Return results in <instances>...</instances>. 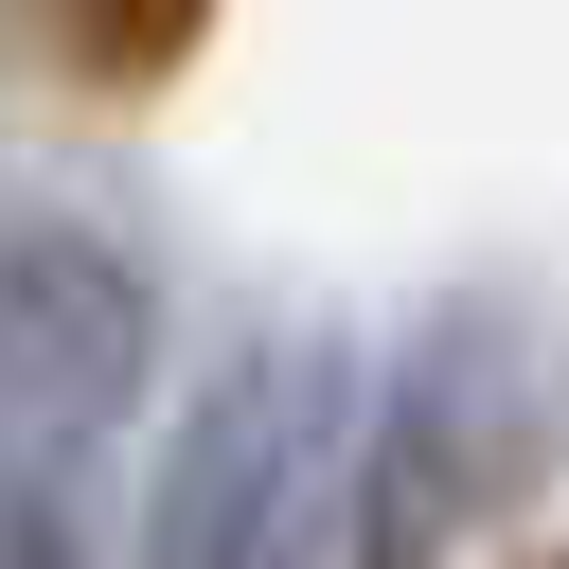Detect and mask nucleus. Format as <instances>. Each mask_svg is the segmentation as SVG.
<instances>
[{"label": "nucleus", "instance_id": "1", "mask_svg": "<svg viewBox=\"0 0 569 569\" xmlns=\"http://www.w3.org/2000/svg\"><path fill=\"white\" fill-rule=\"evenodd\" d=\"M142 356H160L142 249L89 213H0V498L18 516L89 533V480L142 409Z\"/></svg>", "mask_w": 569, "mask_h": 569}, {"label": "nucleus", "instance_id": "2", "mask_svg": "<svg viewBox=\"0 0 569 569\" xmlns=\"http://www.w3.org/2000/svg\"><path fill=\"white\" fill-rule=\"evenodd\" d=\"M551 409H569L551 320H533L516 284H462V302L409 338L391 409H373V498H356L373 569H427L445 533H480V516H498V498L551 462Z\"/></svg>", "mask_w": 569, "mask_h": 569}, {"label": "nucleus", "instance_id": "3", "mask_svg": "<svg viewBox=\"0 0 569 569\" xmlns=\"http://www.w3.org/2000/svg\"><path fill=\"white\" fill-rule=\"evenodd\" d=\"M196 18H213V0H71V53H89V71H178Z\"/></svg>", "mask_w": 569, "mask_h": 569}]
</instances>
